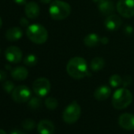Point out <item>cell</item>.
Segmentation results:
<instances>
[{
  "label": "cell",
  "instance_id": "1",
  "mask_svg": "<svg viewBox=\"0 0 134 134\" xmlns=\"http://www.w3.org/2000/svg\"><path fill=\"white\" fill-rule=\"evenodd\" d=\"M68 75L74 79H81L90 75L86 60L81 57L71 58L66 65Z\"/></svg>",
  "mask_w": 134,
  "mask_h": 134
},
{
  "label": "cell",
  "instance_id": "2",
  "mask_svg": "<svg viewBox=\"0 0 134 134\" xmlns=\"http://www.w3.org/2000/svg\"><path fill=\"white\" fill-rule=\"evenodd\" d=\"M133 94L126 88H120L117 90L112 97V105L117 110H122L130 105L133 101Z\"/></svg>",
  "mask_w": 134,
  "mask_h": 134
},
{
  "label": "cell",
  "instance_id": "3",
  "mask_svg": "<svg viewBox=\"0 0 134 134\" xmlns=\"http://www.w3.org/2000/svg\"><path fill=\"white\" fill-rule=\"evenodd\" d=\"M71 13V6L69 3L60 1L54 0L51 3L49 8V13L52 19L56 20H64L70 16Z\"/></svg>",
  "mask_w": 134,
  "mask_h": 134
},
{
  "label": "cell",
  "instance_id": "4",
  "mask_svg": "<svg viewBox=\"0 0 134 134\" xmlns=\"http://www.w3.org/2000/svg\"><path fill=\"white\" fill-rule=\"evenodd\" d=\"M26 35L29 40L36 44H43L48 38L47 29L39 24H32L27 27Z\"/></svg>",
  "mask_w": 134,
  "mask_h": 134
},
{
  "label": "cell",
  "instance_id": "5",
  "mask_svg": "<svg viewBox=\"0 0 134 134\" xmlns=\"http://www.w3.org/2000/svg\"><path fill=\"white\" fill-rule=\"evenodd\" d=\"M81 115V108L77 101L70 104L62 113V119L67 124H73L78 121Z\"/></svg>",
  "mask_w": 134,
  "mask_h": 134
},
{
  "label": "cell",
  "instance_id": "6",
  "mask_svg": "<svg viewBox=\"0 0 134 134\" xmlns=\"http://www.w3.org/2000/svg\"><path fill=\"white\" fill-rule=\"evenodd\" d=\"M32 90L37 97H43L47 96L51 90V82L46 78H39L34 81Z\"/></svg>",
  "mask_w": 134,
  "mask_h": 134
},
{
  "label": "cell",
  "instance_id": "7",
  "mask_svg": "<svg viewBox=\"0 0 134 134\" xmlns=\"http://www.w3.org/2000/svg\"><path fill=\"white\" fill-rule=\"evenodd\" d=\"M31 90L26 86H18L12 92V99L19 104L27 102L31 98Z\"/></svg>",
  "mask_w": 134,
  "mask_h": 134
},
{
  "label": "cell",
  "instance_id": "8",
  "mask_svg": "<svg viewBox=\"0 0 134 134\" xmlns=\"http://www.w3.org/2000/svg\"><path fill=\"white\" fill-rule=\"evenodd\" d=\"M116 9L121 16L130 18L134 16V0H119L117 2Z\"/></svg>",
  "mask_w": 134,
  "mask_h": 134
},
{
  "label": "cell",
  "instance_id": "9",
  "mask_svg": "<svg viewBox=\"0 0 134 134\" xmlns=\"http://www.w3.org/2000/svg\"><path fill=\"white\" fill-rule=\"evenodd\" d=\"M5 57L8 62L12 64H18L22 60V51L17 46H9L5 51Z\"/></svg>",
  "mask_w": 134,
  "mask_h": 134
},
{
  "label": "cell",
  "instance_id": "10",
  "mask_svg": "<svg viewBox=\"0 0 134 134\" xmlns=\"http://www.w3.org/2000/svg\"><path fill=\"white\" fill-rule=\"evenodd\" d=\"M119 126L126 130H134V115L130 113H124L118 119Z\"/></svg>",
  "mask_w": 134,
  "mask_h": 134
},
{
  "label": "cell",
  "instance_id": "11",
  "mask_svg": "<svg viewBox=\"0 0 134 134\" xmlns=\"http://www.w3.org/2000/svg\"><path fill=\"white\" fill-rule=\"evenodd\" d=\"M104 24H105L106 28L108 29L109 31H116L121 27L122 20L118 15L111 14L107 16V17L106 18L104 21Z\"/></svg>",
  "mask_w": 134,
  "mask_h": 134
},
{
  "label": "cell",
  "instance_id": "12",
  "mask_svg": "<svg viewBox=\"0 0 134 134\" xmlns=\"http://www.w3.org/2000/svg\"><path fill=\"white\" fill-rule=\"evenodd\" d=\"M39 6L35 2H29L26 3L24 7V13L26 16L29 19H36L39 15Z\"/></svg>",
  "mask_w": 134,
  "mask_h": 134
},
{
  "label": "cell",
  "instance_id": "13",
  "mask_svg": "<svg viewBox=\"0 0 134 134\" xmlns=\"http://www.w3.org/2000/svg\"><path fill=\"white\" fill-rule=\"evenodd\" d=\"M111 94V90L107 86H99L94 92V97L96 100L99 101L106 100L110 97Z\"/></svg>",
  "mask_w": 134,
  "mask_h": 134
},
{
  "label": "cell",
  "instance_id": "14",
  "mask_svg": "<svg viewBox=\"0 0 134 134\" xmlns=\"http://www.w3.org/2000/svg\"><path fill=\"white\" fill-rule=\"evenodd\" d=\"M37 130L39 134H54L55 128L52 122L43 119L38 123Z\"/></svg>",
  "mask_w": 134,
  "mask_h": 134
},
{
  "label": "cell",
  "instance_id": "15",
  "mask_svg": "<svg viewBox=\"0 0 134 134\" xmlns=\"http://www.w3.org/2000/svg\"><path fill=\"white\" fill-rule=\"evenodd\" d=\"M22 35H23V31L18 27H13L9 28L5 34L6 38L10 42H14L21 39Z\"/></svg>",
  "mask_w": 134,
  "mask_h": 134
},
{
  "label": "cell",
  "instance_id": "16",
  "mask_svg": "<svg viewBox=\"0 0 134 134\" xmlns=\"http://www.w3.org/2000/svg\"><path fill=\"white\" fill-rule=\"evenodd\" d=\"M100 12L103 15L109 16L112 14V13L115 11V4L111 0H104L102 2L99 3L98 5Z\"/></svg>",
  "mask_w": 134,
  "mask_h": 134
},
{
  "label": "cell",
  "instance_id": "17",
  "mask_svg": "<svg viewBox=\"0 0 134 134\" xmlns=\"http://www.w3.org/2000/svg\"><path fill=\"white\" fill-rule=\"evenodd\" d=\"M28 71L24 67H17L11 70V77L17 81H23L27 79Z\"/></svg>",
  "mask_w": 134,
  "mask_h": 134
},
{
  "label": "cell",
  "instance_id": "18",
  "mask_svg": "<svg viewBox=\"0 0 134 134\" xmlns=\"http://www.w3.org/2000/svg\"><path fill=\"white\" fill-rule=\"evenodd\" d=\"M100 37L97 34L92 33L85 37L84 43L88 47H94L99 45V43L100 42Z\"/></svg>",
  "mask_w": 134,
  "mask_h": 134
},
{
  "label": "cell",
  "instance_id": "19",
  "mask_svg": "<svg viewBox=\"0 0 134 134\" xmlns=\"http://www.w3.org/2000/svg\"><path fill=\"white\" fill-rule=\"evenodd\" d=\"M105 66V60L103 58L97 57L92 60L90 63V68L93 71H99L102 70Z\"/></svg>",
  "mask_w": 134,
  "mask_h": 134
},
{
  "label": "cell",
  "instance_id": "20",
  "mask_svg": "<svg viewBox=\"0 0 134 134\" xmlns=\"http://www.w3.org/2000/svg\"><path fill=\"white\" fill-rule=\"evenodd\" d=\"M109 84L113 88H117L122 84V79L118 75H113L109 79Z\"/></svg>",
  "mask_w": 134,
  "mask_h": 134
},
{
  "label": "cell",
  "instance_id": "21",
  "mask_svg": "<svg viewBox=\"0 0 134 134\" xmlns=\"http://www.w3.org/2000/svg\"><path fill=\"white\" fill-rule=\"evenodd\" d=\"M45 105L47 107V108H48L49 110H55L58 105V100L57 99H55L54 97H47L46 100H45Z\"/></svg>",
  "mask_w": 134,
  "mask_h": 134
},
{
  "label": "cell",
  "instance_id": "22",
  "mask_svg": "<svg viewBox=\"0 0 134 134\" xmlns=\"http://www.w3.org/2000/svg\"><path fill=\"white\" fill-rule=\"evenodd\" d=\"M37 61H38V59L36 56L34 54H28L24 59V64L28 67L35 66L37 64Z\"/></svg>",
  "mask_w": 134,
  "mask_h": 134
},
{
  "label": "cell",
  "instance_id": "23",
  "mask_svg": "<svg viewBox=\"0 0 134 134\" xmlns=\"http://www.w3.org/2000/svg\"><path fill=\"white\" fill-rule=\"evenodd\" d=\"M21 126L26 130H32L36 127V122L31 119H27L24 120L21 123Z\"/></svg>",
  "mask_w": 134,
  "mask_h": 134
},
{
  "label": "cell",
  "instance_id": "24",
  "mask_svg": "<svg viewBox=\"0 0 134 134\" xmlns=\"http://www.w3.org/2000/svg\"><path fill=\"white\" fill-rule=\"evenodd\" d=\"M41 105V100L39 97H34L30 98L28 102V107L32 109H37Z\"/></svg>",
  "mask_w": 134,
  "mask_h": 134
},
{
  "label": "cell",
  "instance_id": "25",
  "mask_svg": "<svg viewBox=\"0 0 134 134\" xmlns=\"http://www.w3.org/2000/svg\"><path fill=\"white\" fill-rule=\"evenodd\" d=\"M2 89L7 93H12V92L13 91V90L15 89L14 84L13 82H10V81H6L3 85H2Z\"/></svg>",
  "mask_w": 134,
  "mask_h": 134
},
{
  "label": "cell",
  "instance_id": "26",
  "mask_svg": "<svg viewBox=\"0 0 134 134\" xmlns=\"http://www.w3.org/2000/svg\"><path fill=\"white\" fill-rule=\"evenodd\" d=\"M132 82V79L130 76H126L125 79H122V85L124 87H126L128 86H130Z\"/></svg>",
  "mask_w": 134,
  "mask_h": 134
},
{
  "label": "cell",
  "instance_id": "27",
  "mask_svg": "<svg viewBox=\"0 0 134 134\" xmlns=\"http://www.w3.org/2000/svg\"><path fill=\"white\" fill-rule=\"evenodd\" d=\"M20 24H21V26H22L24 27H28L29 26V21H28V20L27 18L21 17L20 19Z\"/></svg>",
  "mask_w": 134,
  "mask_h": 134
},
{
  "label": "cell",
  "instance_id": "28",
  "mask_svg": "<svg viewBox=\"0 0 134 134\" xmlns=\"http://www.w3.org/2000/svg\"><path fill=\"white\" fill-rule=\"evenodd\" d=\"M7 77V75H6V72L4 71L3 70H1L0 69V82H2L4 81Z\"/></svg>",
  "mask_w": 134,
  "mask_h": 134
},
{
  "label": "cell",
  "instance_id": "29",
  "mask_svg": "<svg viewBox=\"0 0 134 134\" xmlns=\"http://www.w3.org/2000/svg\"><path fill=\"white\" fill-rule=\"evenodd\" d=\"M133 28L130 25H128V26H126V27H125V31H126V33H127L128 35H130V34L133 32Z\"/></svg>",
  "mask_w": 134,
  "mask_h": 134
},
{
  "label": "cell",
  "instance_id": "30",
  "mask_svg": "<svg viewBox=\"0 0 134 134\" xmlns=\"http://www.w3.org/2000/svg\"><path fill=\"white\" fill-rule=\"evenodd\" d=\"M13 2L19 5H26V0H13Z\"/></svg>",
  "mask_w": 134,
  "mask_h": 134
},
{
  "label": "cell",
  "instance_id": "31",
  "mask_svg": "<svg viewBox=\"0 0 134 134\" xmlns=\"http://www.w3.org/2000/svg\"><path fill=\"white\" fill-rule=\"evenodd\" d=\"M100 42H102V44H103V45H106V44H107V43H108V42H109V39H108L107 37H103V38L100 39Z\"/></svg>",
  "mask_w": 134,
  "mask_h": 134
},
{
  "label": "cell",
  "instance_id": "32",
  "mask_svg": "<svg viewBox=\"0 0 134 134\" xmlns=\"http://www.w3.org/2000/svg\"><path fill=\"white\" fill-rule=\"evenodd\" d=\"M10 134H26L23 132H21V130H13V131H11Z\"/></svg>",
  "mask_w": 134,
  "mask_h": 134
},
{
  "label": "cell",
  "instance_id": "33",
  "mask_svg": "<svg viewBox=\"0 0 134 134\" xmlns=\"http://www.w3.org/2000/svg\"><path fill=\"white\" fill-rule=\"evenodd\" d=\"M42 3H44V4H48L51 2V0H39Z\"/></svg>",
  "mask_w": 134,
  "mask_h": 134
},
{
  "label": "cell",
  "instance_id": "34",
  "mask_svg": "<svg viewBox=\"0 0 134 134\" xmlns=\"http://www.w3.org/2000/svg\"><path fill=\"white\" fill-rule=\"evenodd\" d=\"M92 1H93L94 2H96V3H98V4H99V3L102 2L103 1H104V0H92Z\"/></svg>",
  "mask_w": 134,
  "mask_h": 134
},
{
  "label": "cell",
  "instance_id": "35",
  "mask_svg": "<svg viewBox=\"0 0 134 134\" xmlns=\"http://www.w3.org/2000/svg\"><path fill=\"white\" fill-rule=\"evenodd\" d=\"M6 68L7 70H10V69H11V67H10L9 64H6Z\"/></svg>",
  "mask_w": 134,
  "mask_h": 134
},
{
  "label": "cell",
  "instance_id": "36",
  "mask_svg": "<svg viewBox=\"0 0 134 134\" xmlns=\"http://www.w3.org/2000/svg\"><path fill=\"white\" fill-rule=\"evenodd\" d=\"M0 134H7L4 130H1L0 129Z\"/></svg>",
  "mask_w": 134,
  "mask_h": 134
},
{
  "label": "cell",
  "instance_id": "37",
  "mask_svg": "<svg viewBox=\"0 0 134 134\" xmlns=\"http://www.w3.org/2000/svg\"><path fill=\"white\" fill-rule=\"evenodd\" d=\"M2 18L0 17V28L2 27Z\"/></svg>",
  "mask_w": 134,
  "mask_h": 134
},
{
  "label": "cell",
  "instance_id": "38",
  "mask_svg": "<svg viewBox=\"0 0 134 134\" xmlns=\"http://www.w3.org/2000/svg\"><path fill=\"white\" fill-rule=\"evenodd\" d=\"M0 53H1V49H0Z\"/></svg>",
  "mask_w": 134,
  "mask_h": 134
}]
</instances>
